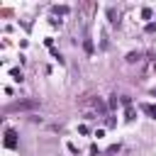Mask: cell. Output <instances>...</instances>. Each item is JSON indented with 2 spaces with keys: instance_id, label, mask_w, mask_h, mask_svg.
<instances>
[{
  "instance_id": "cell-1",
  "label": "cell",
  "mask_w": 156,
  "mask_h": 156,
  "mask_svg": "<svg viewBox=\"0 0 156 156\" xmlns=\"http://www.w3.org/2000/svg\"><path fill=\"white\" fill-rule=\"evenodd\" d=\"M37 107H39V102H37V100H20V102L10 105L7 110H37Z\"/></svg>"
},
{
  "instance_id": "cell-2",
  "label": "cell",
  "mask_w": 156,
  "mask_h": 156,
  "mask_svg": "<svg viewBox=\"0 0 156 156\" xmlns=\"http://www.w3.org/2000/svg\"><path fill=\"white\" fill-rule=\"evenodd\" d=\"M5 146L7 149H15L17 146V132L15 129H5Z\"/></svg>"
},
{
  "instance_id": "cell-3",
  "label": "cell",
  "mask_w": 156,
  "mask_h": 156,
  "mask_svg": "<svg viewBox=\"0 0 156 156\" xmlns=\"http://www.w3.org/2000/svg\"><path fill=\"white\" fill-rule=\"evenodd\" d=\"M54 15H68V7H66V5H61V7L56 5V7H54Z\"/></svg>"
},
{
  "instance_id": "cell-4",
  "label": "cell",
  "mask_w": 156,
  "mask_h": 156,
  "mask_svg": "<svg viewBox=\"0 0 156 156\" xmlns=\"http://www.w3.org/2000/svg\"><path fill=\"white\" fill-rule=\"evenodd\" d=\"M141 110H144V112H149L151 117H156V107H154V105H141Z\"/></svg>"
},
{
  "instance_id": "cell-5",
  "label": "cell",
  "mask_w": 156,
  "mask_h": 156,
  "mask_svg": "<svg viewBox=\"0 0 156 156\" xmlns=\"http://www.w3.org/2000/svg\"><path fill=\"white\" fill-rule=\"evenodd\" d=\"M83 46H85V51H88V54H93V41H90V39H85V41H83Z\"/></svg>"
}]
</instances>
